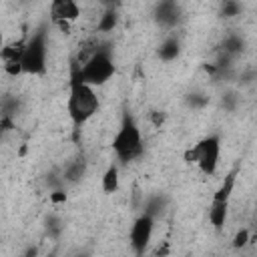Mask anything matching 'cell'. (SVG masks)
I'll use <instances>...</instances> for the list:
<instances>
[{
    "mask_svg": "<svg viewBox=\"0 0 257 257\" xmlns=\"http://www.w3.org/2000/svg\"><path fill=\"white\" fill-rule=\"evenodd\" d=\"M249 243V231L247 229H239L237 233H235V237H233V247L235 249H241V247H245Z\"/></svg>",
    "mask_w": 257,
    "mask_h": 257,
    "instance_id": "cell-21",
    "label": "cell"
},
{
    "mask_svg": "<svg viewBox=\"0 0 257 257\" xmlns=\"http://www.w3.org/2000/svg\"><path fill=\"white\" fill-rule=\"evenodd\" d=\"M60 231H62V221H60L56 215H50V217L46 219V233H48V237L56 239V237L60 235Z\"/></svg>",
    "mask_w": 257,
    "mask_h": 257,
    "instance_id": "cell-19",
    "label": "cell"
},
{
    "mask_svg": "<svg viewBox=\"0 0 257 257\" xmlns=\"http://www.w3.org/2000/svg\"><path fill=\"white\" fill-rule=\"evenodd\" d=\"M52 20L54 24L60 22H74L80 16V8L74 0H52V8H50Z\"/></svg>",
    "mask_w": 257,
    "mask_h": 257,
    "instance_id": "cell-8",
    "label": "cell"
},
{
    "mask_svg": "<svg viewBox=\"0 0 257 257\" xmlns=\"http://www.w3.org/2000/svg\"><path fill=\"white\" fill-rule=\"evenodd\" d=\"M153 231H155V217L149 213H143L135 219V223L131 225V233H128V243L133 247V251L137 255H143L153 239Z\"/></svg>",
    "mask_w": 257,
    "mask_h": 257,
    "instance_id": "cell-6",
    "label": "cell"
},
{
    "mask_svg": "<svg viewBox=\"0 0 257 257\" xmlns=\"http://www.w3.org/2000/svg\"><path fill=\"white\" fill-rule=\"evenodd\" d=\"M84 173H86V161H84L82 157H80V159H74V161L68 163L66 169H64V181L76 183V181H80V179L84 177Z\"/></svg>",
    "mask_w": 257,
    "mask_h": 257,
    "instance_id": "cell-12",
    "label": "cell"
},
{
    "mask_svg": "<svg viewBox=\"0 0 257 257\" xmlns=\"http://www.w3.org/2000/svg\"><path fill=\"white\" fill-rule=\"evenodd\" d=\"M151 122H153L155 126H161V124L165 122V112H163V110H153V112H151Z\"/></svg>",
    "mask_w": 257,
    "mask_h": 257,
    "instance_id": "cell-22",
    "label": "cell"
},
{
    "mask_svg": "<svg viewBox=\"0 0 257 257\" xmlns=\"http://www.w3.org/2000/svg\"><path fill=\"white\" fill-rule=\"evenodd\" d=\"M207 102H209V98H207L205 94H201V92H191V94H187V104H189L191 108H203Z\"/></svg>",
    "mask_w": 257,
    "mask_h": 257,
    "instance_id": "cell-20",
    "label": "cell"
},
{
    "mask_svg": "<svg viewBox=\"0 0 257 257\" xmlns=\"http://www.w3.org/2000/svg\"><path fill=\"white\" fill-rule=\"evenodd\" d=\"M112 151L120 163H131L143 155V137L135 116L124 110L120 126L112 139Z\"/></svg>",
    "mask_w": 257,
    "mask_h": 257,
    "instance_id": "cell-2",
    "label": "cell"
},
{
    "mask_svg": "<svg viewBox=\"0 0 257 257\" xmlns=\"http://www.w3.org/2000/svg\"><path fill=\"white\" fill-rule=\"evenodd\" d=\"M155 20L165 28H173L181 20V6L177 0H159L155 6Z\"/></svg>",
    "mask_w": 257,
    "mask_h": 257,
    "instance_id": "cell-7",
    "label": "cell"
},
{
    "mask_svg": "<svg viewBox=\"0 0 257 257\" xmlns=\"http://www.w3.org/2000/svg\"><path fill=\"white\" fill-rule=\"evenodd\" d=\"M165 209H167V197H165V195H153V197H149L147 203H145V213L153 215L155 219H157Z\"/></svg>",
    "mask_w": 257,
    "mask_h": 257,
    "instance_id": "cell-16",
    "label": "cell"
},
{
    "mask_svg": "<svg viewBox=\"0 0 257 257\" xmlns=\"http://www.w3.org/2000/svg\"><path fill=\"white\" fill-rule=\"evenodd\" d=\"M98 110V96L94 86L82 76V64L78 58H70V90H68V114L74 124V133Z\"/></svg>",
    "mask_w": 257,
    "mask_h": 257,
    "instance_id": "cell-1",
    "label": "cell"
},
{
    "mask_svg": "<svg viewBox=\"0 0 257 257\" xmlns=\"http://www.w3.org/2000/svg\"><path fill=\"white\" fill-rule=\"evenodd\" d=\"M241 14V4L237 0H223L221 2V16L223 18H235Z\"/></svg>",
    "mask_w": 257,
    "mask_h": 257,
    "instance_id": "cell-17",
    "label": "cell"
},
{
    "mask_svg": "<svg viewBox=\"0 0 257 257\" xmlns=\"http://www.w3.org/2000/svg\"><path fill=\"white\" fill-rule=\"evenodd\" d=\"M104 2H110L112 4V2H118V0H104Z\"/></svg>",
    "mask_w": 257,
    "mask_h": 257,
    "instance_id": "cell-25",
    "label": "cell"
},
{
    "mask_svg": "<svg viewBox=\"0 0 257 257\" xmlns=\"http://www.w3.org/2000/svg\"><path fill=\"white\" fill-rule=\"evenodd\" d=\"M82 64V76L92 86H102L114 74V62L110 56V48L100 46L96 48Z\"/></svg>",
    "mask_w": 257,
    "mask_h": 257,
    "instance_id": "cell-4",
    "label": "cell"
},
{
    "mask_svg": "<svg viewBox=\"0 0 257 257\" xmlns=\"http://www.w3.org/2000/svg\"><path fill=\"white\" fill-rule=\"evenodd\" d=\"M223 106H227L229 110L235 106V98H233V94H227V96H223Z\"/></svg>",
    "mask_w": 257,
    "mask_h": 257,
    "instance_id": "cell-24",
    "label": "cell"
},
{
    "mask_svg": "<svg viewBox=\"0 0 257 257\" xmlns=\"http://www.w3.org/2000/svg\"><path fill=\"white\" fill-rule=\"evenodd\" d=\"M24 48H26V40H16V42H10L2 48L0 56L6 62H22V56H24Z\"/></svg>",
    "mask_w": 257,
    "mask_h": 257,
    "instance_id": "cell-10",
    "label": "cell"
},
{
    "mask_svg": "<svg viewBox=\"0 0 257 257\" xmlns=\"http://www.w3.org/2000/svg\"><path fill=\"white\" fill-rule=\"evenodd\" d=\"M18 106H20V102H18L16 96L6 94V96L2 98V114H4V116H14L16 110H18Z\"/></svg>",
    "mask_w": 257,
    "mask_h": 257,
    "instance_id": "cell-18",
    "label": "cell"
},
{
    "mask_svg": "<svg viewBox=\"0 0 257 257\" xmlns=\"http://www.w3.org/2000/svg\"><path fill=\"white\" fill-rule=\"evenodd\" d=\"M116 22H118L116 10H114V8H108V10L102 12V16H100V20H98V24H96V30H98V32H112V30L116 28Z\"/></svg>",
    "mask_w": 257,
    "mask_h": 257,
    "instance_id": "cell-14",
    "label": "cell"
},
{
    "mask_svg": "<svg viewBox=\"0 0 257 257\" xmlns=\"http://www.w3.org/2000/svg\"><path fill=\"white\" fill-rule=\"evenodd\" d=\"M219 157H221V141L217 135H209V137L201 139L197 145H193L185 153V161L189 165H197L201 169V173H205L207 177L217 173Z\"/></svg>",
    "mask_w": 257,
    "mask_h": 257,
    "instance_id": "cell-3",
    "label": "cell"
},
{
    "mask_svg": "<svg viewBox=\"0 0 257 257\" xmlns=\"http://www.w3.org/2000/svg\"><path fill=\"white\" fill-rule=\"evenodd\" d=\"M22 68L26 74H44V70H46V32L42 28L26 40Z\"/></svg>",
    "mask_w": 257,
    "mask_h": 257,
    "instance_id": "cell-5",
    "label": "cell"
},
{
    "mask_svg": "<svg viewBox=\"0 0 257 257\" xmlns=\"http://www.w3.org/2000/svg\"><path fill=\"white\" fill-rule=\"evenodd\" d=\"M116 189H118V167L108 165L102 175V191L106 195H112V193H116Z\"/></svg>",
    "mask_w": 257,
    "mask_h": 257,
    "instance_id": "cell-13",
    "label": "cell"
},
{
    "mask_svg": "<svg viewBox=\"0 0 257 257\" xmlns=\"http://www.w3.org/2000/svg\"><path fill=\"white\" fill-rule=\"evenodd\" d=\"M243 48H245V40H243L241 36H237V34H229V36L223 40V52L229 54L231 58L237 56V54H241Z\"/></svg>",
    "mask_w": 257,
    "mask_h": 257,
    "instance_id": "cell-15",
    "label": "cell"
},
{
    "mask_svg": "<svg viewBox=\"0 0 257 257\" xmlns=\"http://www.w3.org/2000/svg\"><path fill=\"white\" fill-rule=\"evenodd\" d=\"M237 169H233V171H229L227 175H225V179L221 181V185H219V189L215 191V195H213V199L211 201H219V203H229V199H231V195H233V189H235V183H237Z\"/></svg>",
    "mask_w": 257,
    "mask_h": 257,
    "instance_id": "cell-9",
    "label": "cell"
},
{
    "mask_svg": "<svg viewBox=\"0 0 257 257\" xmlns=\"http://www.w3.org/2000/svg\"><path fill=\"white\" fill-rule=\"evenodd\" d=\"M157 54H159V58H161V60L171 62V60H175V58L181 54V42H179L177 38H167V40L159 46Z\"/></svg>",
    "mask_w": 257,
    "mask_h": 257,
    "instance_id": "cell-11",
    "label": "cell"
},
{
    "mask_svg": "<svg viewBox=\"0 0 257 257\" xmlns=\"http://www.w3.org/2000/svg\"><path fill=\"white\" fill-rule=\"evenodd\" d=\"M50 201H52L54 205L64 203V201H66V193H64V191H60V189H56V191H52V193H50Z\"/></svg>",
    "mask_w": 257,
    "mask_h": 257,
    "instance_id": "cell-23",
    "label": "cell"
}]
</instances>
